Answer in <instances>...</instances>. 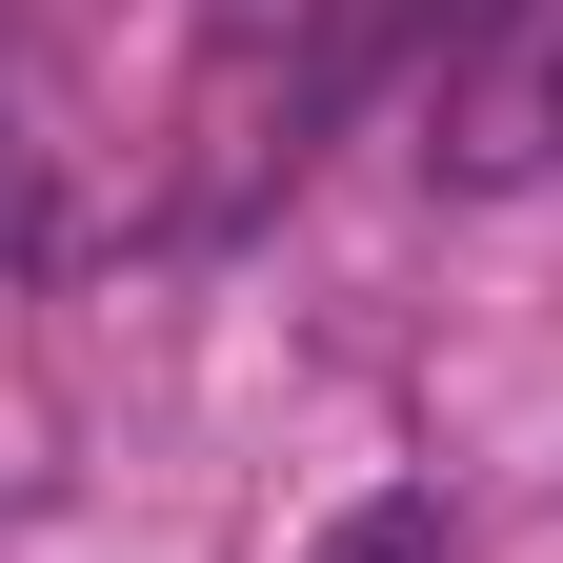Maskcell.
I'll return each instance as SVG.
<instances>
[{
	"mask_svg": "<svg viewBox=\"0 0 563 563\" xmlns=\"http://www.w3.org/2000/svg\"><path fill=\"white\" fill-rule=\"evenodd\" d=\"M242 21H262V0H242Z\"/></svg>",
	"mask_w": 563,
	"mask_h": 563,
	"instance_id": "cell-4",
	"label": "cell"
},
{
	"mask_svg": "<svg viewBox=\"0 0 563 563\" xmlns=\"http://www.w3.org/2000/svg\"><path fill=\"white\" fill-rule=\"evenodd\" d=\"M422 162H443V181H543V162H563V0H504V21L443 41Z\"/></svg>",
	"mask_w": 563,
	"mask_h": 563,
	"instance_id": "cell-1",
	"label": "cell"
},
{
	"mask_svg": "<svg viewBox=\"0 0 563 563\" xmlns=\"http://www.w3.org/2000/svg\"><path fill=\"white\" fill-rule=\"evenodd\" d=\"M322 563H443V504H422V483H383V504L322 523Z\"/></svg>",
	"mask_w": 563,
	"mask_h": 563,
	"instance_id": "cell-2",
	"label": "cell"
},
{
	"mask_svg": "<svg viewBox=\"0 0 563 563\" xmlns=\"http://www.w3.org/2000/svg\"><path fill=\"white\" fill-rule=\"evenodd\" d=\"M0 242H21V181H0Z\"/></svg>",
	"mask_w": 563,
	"mask_h": 563,
	"instance_id": "cell-3",
	"label": "cell"
}]
</instances>
